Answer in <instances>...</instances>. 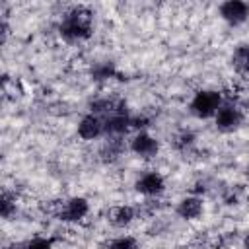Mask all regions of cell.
Instances as JSON below:
<instances>
[{
	"mask_svg": "<svg viewBox=\"0 0 249 249\" xmlns=\"http://www.w3.org/2000/svg\"><path fill=\"white\" fill-rule=\"evenodd\" d=\"M78 136L82 140H97L99 136L105 134V124H103V117L99 115H93V113H88L80 119L78 123V128H76Z\"/></svg>",
	"mask_w": 249,
	"mask_h": 249,
	"instance_id": "9c48e42d",
	"label": "cell"
},
{
	"mask_svg": "<svg viewBox=\"0 0 249 249\" xmlns=\"http://www.w3.org/2000/svg\"><path fill=\"white\" fill-rule=\"evenodd\" d=\"M218 14L228 25L237 27L249 19V4L243 0H226L218 6Z\"/></svg>",
	"mask_w": 249,
	"mask_h": 249,
	"instance_id": "8992f818",
	"label": "cell"
},
{
	"mask_svg": "<svg viewBox=\"0 0 249 249\" xmlns=\"http://www.w3.org/2000/svg\"><path fill=\"white\" fill-rule=\"evenodd\" d=\"M243 249H249V231H247V235L243 239Z\"/></svg>",
	"mask_w": 249,
	"mask_h": 249,
	"instance_id": "44dd1931",
	"label": "cell"
},
{
	"mask_svg": "<svg viewBox=\"0 0 249 249\" xmlns=\"http://www.w3.org/2000/svg\"><path fill=\"white\" fill-rule=\"evenodd\" d=\"M8 249H25V245H23V241H14Z\"/></svg>",
	"mask_w": 249,
	"mask_h": 249,
	"instance_id": "ffe728a7",
	"label": "cell"
},
{
	"mask_svg": "<svg viewBox=\"0 0 249 249\" xmlns=\"http://www.w3.org/2000/svg\"><path fill=\"white\" fill-rule=\"evenodd\" d=\"M88 214H89L88 198H84V196H70V198L60 202L56 218L60 222H66V224H76V222H82Z\"/></svg>",
	"mask_w": 249,
	"mask_h": 249,
	"instance_id": "277c9868",
	"label": "cell"
},
{
	"mask_svg": "<svg viewBox=\"0 0 249 249\" xmlns=\"http://www.w3.org/2000/svg\"><path fill=\"white\" fill-rule=\"evenodd\" d=\"M222 103L224 95L218 89H198L189 101V111L196 119H210L218 113Z\"/></svg>",
	"mask_w": 249,
	"mask_h": 249,
	"instance_id": "7a4b0ae2",
	"label": "cell"
},
{
	"mask_svg": "<svg viewBox=\"0 0 249 249\" xmlns=\"http://www.w3.org/2000/svg\"><path fill=\"white\" fill-rule=\"evenodd\" d=\"M25 249H53L54 245V239L49 237V235H35L27 241H23Z\"/></svg>",
	"mask_w": 249,
	"mask_h": 249,
	"instance_id": "e0dca14e",
	"label": "cell"
},
{
	"mask_svg": "<svg viewBox=\"0 0 249 249\" xmlns=\"http://www.w3.org/2000/svg\"><path fill=\"white\" fill-rule=\"evenodd\" d=\"M119 76V70L113 60H101L91 66V80L93 82H107Z\"/></svg>",
	"mask_w": 249,
	"mask_h": 249,
	"instance_id": "4fadbf2b",
	"label": "cell"
},
{
	"mask_svg": "<svg viewBox=\"0 0 249 249\" xmlns=\"http://www.w3.org/2000/svg\"><path fill=\"white\" fill-rule=\"evenodd\" d=\"M107 249H140V245L134 235H119L107 243Z\"/></svg>",
	"mask_w": 249,
	"mask_h": 249,
	"instance_id": "2e32d148",
	"label": "cell"
},
{
	"mask_svg": "<svg viewBox=\"0 0 249 249\" xmlns=\"http://www.w3.org/2000/svg\"><path fill=\"white\" fill-rule=\"evenodd\" d=\"M123 152H124L123 136H107V140L103 142V146L99 150V156L105 163H113L123 156Z\"/></svg>",
	"mask_w": 249,
	"mask_h": 249,
	"instance_id": "7c38bea8",
	"label": "cell"
},
{
	"mask_svg": "<svg viewBox=\"0 0 249 249\" xmlns=\"http://www.w3.org/2000/svg\"><path fill=\"white\" fill-rule=\"evenodd\" d=\"M134 189L136 193H140L142 196H160L163 191H165V179L160 171L156 169H148L144 171L136 183H134Z\"/></svg>",
	"mask_w": 249,
	"mask_h": 249,
	"instance_id": "52a82bcc",
	"label": "cell"
},
{
	"mask_svg": "<svg viewBox=\"0 0 249 249\" xmlns=\"http://www.w3.org/2000/svg\"><path fill=\"white\" fill-rule=\"evenodd\" d=\"M16 210H18V198H16V195L4 191L2 196H0V214H2V218L4 220H10L16 214Z\"/></svg>",
	"mask_w": 249,
	"mask_h": 249,
	"instance_id": "9a60e30c",
	"label": "cell"
},
{
	"mask_svg": "<svg viewBox=\"0 0 249 249\" xmlns=\"http://www.w3.org/2000/svg\"><path fill=\"white\" fill-rule=\"evenodd\" d=\"M107 220L113 228H128L136 220V208L130 204H119L113 206L107 212Z\"/></svg>",
	"mask_w": 249,
	"mask_h": 249,
	"instance_id": "8fae6325",
	"label": "cell"
},
{
	"mask_svg": "<svg viewBox=\"0 0 249 249\" xmlns=\"http://www.w3.org/2000/svg\"><path fill=\"white\" fill-rule=\"evenodd\" d=\"M175 212L183 220H196L204 212V202H202V198L198 195H189V196H183L177 202Z\"/></svg>",
	"mask_w": 249,
	"mask_h": 249,
	"instance_id": "30bf717a",
	"label": "cell"
},
{
	"mask_svg": "<svg viewBox=\"0 0 249 249\" xmlns=\"http://www.w3.org/2000/svg\"><path fill=\"white\" fill-rule=\"evenodd\" d=\"M231 60H233V66H235L241 74L249 76V45H239V47L233 51Z\"/></svg>",
	"mask_w": 249,
	"mask_h": 249,
	"instance_id": "5bb4252c",
	"label": "cell"
},
{
	"mask_svg": "<svg viewBox=\"0 0 249 249\" xmlns=\"http://www.w3.org/2000/svg\"><path fill=\"white\" fill-rule=\"evenodd\" d=\"M103 124H105V136H124L132 128V115L128 113V109H123L105 117Z\"/></svg>",
	"mask_w": 249,
	"mask_h": 249,
	"instance_id": "ba28073f",
	"label": "cell"
},
{
	"mask_svg": "<svg viewBox=\"0 0 249 249\" xmlns=\"http://www.w3.org/2000/svg\"><path fill=\"white\" fill-rule=\"evenodd\" d=\"M243 109L231 101V99H224V103L220 105L218 113L214 115V123H216V128L222 130V132H233L237 130L241 124H243Z\"/></svg>",
	"mask_w": 249,
	"mask_h": 249,
	"instance_id": "3957f363",
	"label": "cell"
},
{
	"mask_svg": "<svg viewBox=\"0 0 249 249\" xmlns=\"http://www.w3.org/2000/svg\"><path fill=\"white\" fill-rule=\"evenodd\" d=\"M91 33H93V14L88 6H72L60 18L58 35L66 43L88 41Z\"/></svg>",
	"mask_w": 249,
	"mask_h": 249,
	"instance_id": "6da1fadb",
	"label": "cell"
},
{
	"mask_svg": "<svg viewBox=\"0 0 249 249\" xmlns=\"http://www.w3.org/2000/svg\"><path fill=\"white\" fill-rule=\"evenodd\" d=\"M128 150L142 160H154L160 152V140L156 136H152L148 130H140L130 138Z\"/></svg>",
	"mask_w": 249,
	"mask_h": 249,
	"instance_id": "5b68a950",
	"label": "cell"
},
{
	"mask_svg": "<svg viewBox=\"0 0 249 249\" xmlns=\"http://www.w3.org/2000/svg\"><path fill=\"white\" fill-rule=\"evenodd\" d=\"M148 126H150V117H146V115H132V128H136L140 132V130H146Z\"/></svg>",
	"mask_w": 249,
	"mask_h": 249,
	"instance_id": "d6986e66",
	"label": "cell"
},
{
	"mask_svg": "<svg viewBox=\"0 0 249 249\" xmlns=\"http://www.w3.org/2000/svg\"><path fill=\"white\" fill-rule=\"evenodd\" d=\"M195 140H196V136H195L191 130H181V132L175 136L173 144H175V148H177V150L187 152V150H189V148L195 144Z\"/></svg>",
	"mask_w": 249,
	"mask_h": 249,
	"instance_id": "ac0fdd59",
	"label": "cell"
}]
</instances>
